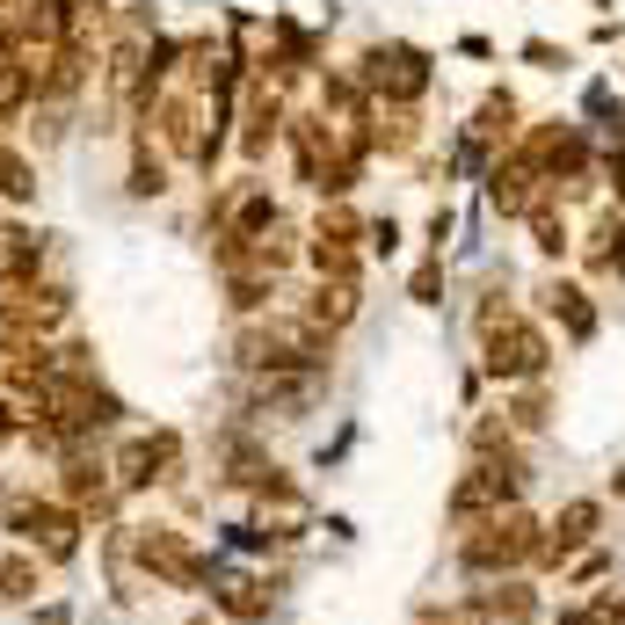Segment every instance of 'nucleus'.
<instances>
[{
    "mask_svg": "<svg viewBox=\"0 0 625 625\" xmlns=\"http://www.w3.org/2000/svg\"><path fill=\"white\" fill-rule=\"evenodd\" d=\"M539 517L531 509H495V517L466 523L458 531V568L480 574V582H502V574H517L523 560H539Z\"/></svg>",
    "mask_w": 625,
    "mask_h": 625,
    "instance_id": "1",
    "label": "nucleus"
},
{
    "mask_svg": "<svg viewBox=\"0 0 625 625\" xmlns=\"http://www.w3.org/2000/svg\"><path fill=\"white\" fill-rule=\"evenodd\" d=\"M357 87H364L371 95V109H415L422 95H430V52H422V44H364V59H357Z\"/></svg>",
    "mask_w": 625,
    "mask_h": 625,
    "instance_id": "2",
    "label": "nucleus"
},
{
    "mask_svg": "<svg viewBox=\"0 0 625 625\" xmlns=\"http://www.w3.org/2000/svg\"><path fill=\"white\" fill-rule=\"evenodd\" d=\"M0 531L15 545H30L36 560H52V568H66V560L81 553V517H73L59 495H8V502H0Z\"/></svg>",
    "mask_w": 625,
    "mask_h": 625,
    "instance_id": "3",
    "label": "nucleus"
},
{
    "mask_svg": "<svg viewBox=\"0 0 625 625\" xmlns=\"http://www.w3.org/2000/svg\"><path fill=\"white\" fill-rule=\"evenodd\" d=\"M124 545L139 553V568L153 574L160 590H204V582H211V560L197 553L174 523H131V531H124Z\"/></svg>",
    "mask_w": 625,
    "mask_h": 625,
    "instance_id": "4",
    "label": "nucleus"
},
{
    "mask_svg": "<svg viewBox=\"0 0 625 625\" xmlns=\"http://www.w3.org/2000/svg\"><path fill=\"white\" fill-rule=\"evenodd\" d=\"M480 357H487V379H495V385H539L545 364H553V342H545L539 320L509 312L495 335H480Z\"/></svg>",
    "mask_w": 625,
    "mask_h": 625,
    "instance_id": "5",
    "label": "nucleus"
},
{
    "mask_svg": "<svg viewBox=\"0 0 625 625\" xmlns=\"http://www.w3.org/2000/svg\"><path fill=\"white\" fill-rule=\"evenodd\" d=\"M109 473H117V495H153V487H168L174 473H182V430L124 436L117 458H109Z\"/></svg>",
    "mask_w": 625,
    "mask_h": 625,
    "instance_id": "6",
    "label": "nucleus"
},
{
    "mask_svg": "<svg viewBox=\"0 0 625 625\" xmlns=\"http://www.w3.org/2000/svg\"><path fill=\"white\" fill-rule=\"evenodd\" d=\"M357 241H364V219H357L349 204H328L320 219H312V233H306L312 277H320V284H357V277H364V255H357Z\"/></svg>",
    "mask_w": 625,
    "mask_h": 625,
    "instance_id": "7",
    "label": "nucleus"
},
{
    "mask_svg": "<svg viewBox=\"0 0 625 625\" xmlns=\"http://www.w3.org/2000/svg\"><path fill=\"white\" fill-rule=\"evenodd\" d=\"M59 502L73 509L81 523H103V517H117V473H109V458L103 452H66L59 458V487H52Z\"/></svg>",
    "mask_w": 625,
    "mask_h": 625,
    "instance_id": "8",
    "label": "nucleus"
},
{
    "mask_svg": "<svg viewBox=\"0 0 625 625\" xmlns=\"http://www.w3.org/2000/svg\"><path fill=\"white\" fill-rule=\"evenodd\" d=\"M233 117H241V160L255 168V160H269V146L284 139V117H292V103H284V87H277V81L247 73V81H241V103H233Z\"/></svg>",
    "mask_w": 625,
    "mask_h": 625,
    "instance_id": "9",
    "label": "nucleus"
},
{
    "mask_svg": "<svg viewBox=\"0 0 625 625\" xmlns=\"http://www.w3.org/2000/svg\"><path fill=\"white\" fill-rule=\"evenodd\" d=\"M596 531H604V502H568L553 523H545L539 560H545V568H560V560H574L582 545H596Z\"/></svg>",
    "mask_w": 625,
    "mask_h": 625,
    "instance_id": "10",
    "label": "nucleus"
},
{
    "mask_svg": "<svg viewBox=\"0 0 625 625\" xmlns=\"http://www.w3.org/2000/svg\"><path fill=\"white\" fill-rule=\"evenodd\" d=\"M539 197H545V182L531 174V160L509 153V160H495V168H487V204L502 211V219H523V211L539 204Z\"/></svg>",
    "mask_w": 625,
    "mask_h": 625,
    "instance_id": "11",
    "label": "nucleus"
},
{
    "mask_svg": "<svg viewBox=\"0 0 625 625\" xmlns=\"http://www.w3.org/2000/svg\"><path fill=\"white\" fill-rule=\"evenodd\" d=\"M44 255H52V241L30 226H0V292H15V284H36L44 277Z\"/></svg>",
    "mask_w": 625,
    "mask_h": 625,
    "instance_id": "12",
    "label": "nucleus"
},
{
    "mask_svg": "<svg viewBox=\"0 0 625 625\" xmlns=\"http://www.w3.org/2000/svg\"><path fill=\"white\" fill-rule=\"evenodd\" d=\"M168 153H160L153 139H146L139 124H131V160H124V197L131 204H153V197H168Z\"/></svg>",
    "mask_w": 625,
    "mask_h": 625,
    "instance_id": "13",
    "label": "nucleus"
},
{
    "mask_svg": "<svg viewBox=\"0 0 625 625\" xmlns=\"http://www.w3.org/2000/svg\"><path fill=\"white\" fill-rule=\"evenodd\" d=\"M473 604H480L487 625H539V590H531V582H517V574H502V582H495V590H480Z\"/></svg>",
    "mask_w": 625,
    "mask_h": 625,
    "instance_id": "14",
    "label": "nucleus"
},
{
    "mask_svg": "<svg viewBox=\"0 0 625 625\" xmlns=\"http://www.w3.org/2000/svg\"><path fill=\"white\" fill-rule=\"evenodd\" d=\"M545 312H553L560 328H568V342H590L596 335V306H590V292L582 284H568V277H545Z\"/></svg>",
    "mask_w": 625,
    "mask_h": 625,
    "instance_id": "15",
    "label": "nucleus"
},
{
    "mask_svg": "<svg viewBox=\"0 0 625 625\" xmlns=\"http://www.w3.org/2000/svg\"><path fill=\"white\" fill-rule=\"evenodd\" d=\"M357 298H364L357 284H320V277H312V292H306V306H298V312H306L320 335H342L349 320H357Z\"/></svg>",
    "mask_w": 625,
    "mask_h": 625,
    "instance_id": "16",
    "label": "nucleus"
},
{
    "mask_svg": "<svg viewBox=\"0 0 625 625\" xmlns=\"http://www.w3.org/2000/svg\"><path fill=\"white\" fill-rule=\"evenodd\" d=\"M211 596H219V611H226L233 625H255L277 604V574H241V582H226V590H211Z\"/></svg>",
    "mask_w": 625,
    "mask_h": 625,
    "instance_id": "17",
    "label": "nucleus"
},
{
    "mask_svg": "<svg viewBox=\"0 0 625 625\" xmlns=\"http://www.w3.org/2000/svg\"><path fill=\"white\" fill-rule=\"evenodd\" d=\"M458 139H473V146H480V153H495V146H509V139H517V95H502V87H495V95H487V103L473 109V124H466V131H458Z\"/></svg>",
    "mask_w": 625,
    "mask_h": 625,
    "instance_id": "18",
    "label": "nucleus"
},
{
    "mask_svg": "<svg viewBox=\"0 0 625 625\" xmlns=\"http://www.w3.org/2000/svg\"><path fill=\"white\" fill-rule=\"evenodd\" d=\"M0 204H36V160L15 139H0Z\"/></svg>",
    "mask_w": 625,
    "mask_h": 625,
    "instance_id": "19",
    "label": "nucleus"
},
{
    "mask_svg": "<svg viewBox=\"0 0 625 625\" xmlns=\"http://www.w3.org/2000/svg\"><path fill=\"white\" fill-rule=\"evenodd\" d=\"M44 590V560L36 553H0V604H30Z\"/></svg>",
    "mask_w": 625,
    "mask_h": 625,
    "instance_id": "20",
    "label": "nucleus"
},
{
    "mask_svg": "<svg viewBox=\"0 0 625 625\" xmlns=\"http://www.w3.org/2000/svg\"><path fill=\"white\" fill-rule=\"evenodd\" d=\"M523 219H531V233H539V255H568V219L553 211V197H539Z\"/></svg>",
    "mask_w": 625,
    "mask_h": 625,
    "instance_id": "21",
    "label": "nucleus"
},
{
    "mask_svg": "<svg viewBox=\"0 0 625 625\" xmlns=\"http://www.w3.org/2000/svg\"><path fill=\"white\" fill-rule=\"evenodd\" d=\"M545 415H553V407H545V393H539V385H523V393L517 400H509V430H517V436H539L545 430Z\"/></svg>",
    "mask_w": 625,
    "mask_h": 625,
    "instance_id": "22",
    "label": "nucleus"
},
{
    "mask_svg": "<svg viewBox=\"0 0 625 625\" xmlns=\"http://www.w3.org/2000/svg\"><path fill=\"white\" fill-rule=\"evenodd\" d=\"M407 292H415V306H436V292H444V255H430V262H422Z\"/></svg>",
    "mask_w": 625,
    "mask_h": 625,
    "instance_id": "23",
    "label": "nucleus"
},
{
    "mask_svg": "<svg viewBox=\"0 0 625 625\" xmlns=\"http://www.w3.org/2000/svg\"><path fill=\"white\" fill-rule=\"evenodd\" d=\"M364 247L371 255H400V219H364Z\"/></svg>",
    "mask_w": 625,
    "mask_h": 625,
    "instance_id": "24",
    "label": "nucleus"
},
{
    "mask_svg": "<svg viewBox=\"0 0 625 625\" xmlns=\"http://www.w3.org/2000/svg\"><path fill=\"white\" fill-rule=\"evenodd\" d=\"M422 625H487V618H480V604L466 596V604H444V611H430Z\"/></svg>",
    "mask_w": 625,
    "mask_h": 625,
    "instance_id": "25",
    "label": "nucleus"
},
{
    "mask_svg": "<svg viewBox=\"0 0 625 625\" xmlns=\"http://www.w3.org/2000/svg\"><path fill=\"white\" fill-rule=\"evenodd\" d=\"M523 59H531V66H545V73L568 66V52H560V44H545V36H531V44H523Z\"/></svg>",
    "mask_w": 625,
    "mask_h": 625,
    "instance_id": "26",
    "label": "nucleus"
},
{
    "mask_svg": "<svg viewBox=\"0 0 625 625\" xmlns=\"http://www.w3.org/2000/svg\"><path fill=\"white\" fill-rule=\"evenodd\" d=\"M444 241H452V204H436L430 219V255H444Z\"/></svg>",
    "mask_w": 625,
    "mask_h": 625,
    "instance_id": "27",
    "label": "nucleus"
}]
</instances>
